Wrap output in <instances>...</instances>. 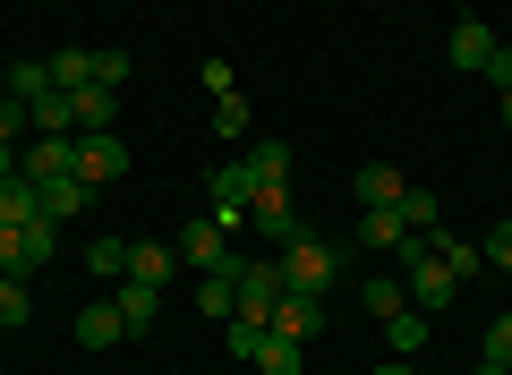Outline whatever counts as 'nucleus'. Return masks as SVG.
Listing matches in <instances>:
<instances>
[{
  "label": "nucleus",
  "mask_w": 512,
  "mask_h": 375,
  "mask_svg": "<svg viewBox=\"0 0 512 375\" xmlns=\"http://www.w3.org/2000/svg\"><path fill=\"white\" fill-rule=\"evenodd\" d=\"M86 265L103 273V282H120V273H128V239H94V248H86Z\"/></svg>",
  "instance_id": "27"
},
{
  "label": "nucleus",
  "mask_w": 512,
  "mask_h": 375,
  "mask_svg": "<svg viewBox=\"0 0 512 375\" xmlns=\"http://www.w3.org/2000/svg\"><path fill=\"white\" fill-rule=\"evenodd\" d=\"M274 299H282V265L274 256H248V265H239V316L274 324Z\"/></svg>",
  "instance_id": "4"
},
{
  "label": "nucleus",
  "mask_w": 512,
  "mask_h": 375,
  "mask_svg": "<svg viewBox=\"0 0 512 375\" xmlns=\"http://www.w3.org/2000/svg\"><path fill=\"white\" fill-rule=\"evenodd\" d=\"M427 248H436V256H444V265H453V273H461V282H470V273H478V265H487V256H478V248H470V239H453V231H436V239H427Z\"/></svg>",
  "instance_id": "24"
},
{
  "label": "nucleus",
  "mask_w": 512,
  "mask_h": 375,
  "mask_svg": "<svg viewBox=\"0 0 512 375\" xmlns=\"http://www.w3.org/2000/svg\"><path fill=\"white\" fill-rule=\"evenodd\" d=\"M26 137V103H18V94H0V145H18Z\"/></svg>",
  "instance_id": "31"
},
{
  "label": "nucleus",
  "mask_w": 512,
  "mask_h": 375,
  "mask_svg": "<svg viewBox=\"0 0 512 375\" xmlns=\"http://www.w3.org/2000/svg\"><path fill=\"white\" fill-rule=\"evenodd\" d=\"M359 299H367V316H402V307H410V282H402V273H367Z\"/></svg>",
  "instance_id": "18"
},
{
  "label": "nucleus",
  "mask_w": 512,
  "mask_h": 375,
  "mask_svg": "<svg viewBox=\"0 0 512 375\" xmlns=\"http://www.w3.org/2000/svg\"><path fill=\"white\" fill-rule=\"evenodd\" d=\"M402 239H410L402 205H367V214H359V248L367 256H402Z\"/></svg>",
  "instance_id": "10"
},
{
  "label": "nucleus",
  "mask_w": 512,
  "mask_h": 375,
  "mask_svg": "<svg viewBox=\"0 0 512 375\" xmlns=\"http://www.w3.org/2000/svg\"><path fill=\"white\" fill-rule=\"evenodd\" d=\"M274 265H282V290H308V299H325L333 273H342V256H333V239H316V231H308V239H291Z\"/></svg>",
  "instance_id": "1"
},
{
  "label": "nucleus",
  "mask_w": 512,
  "mask_h": 375,
  "mask_svg": "<svg viewBox=\"0 0 512 375\" xmlns=\"http://www.w3.org/2000/svg\"><path fill=\"white\" fill-rule=\"evenodd\" d=\"M171 273H180V248H163V239H128V282L171 290Z\"/></svg>",
  "instance_id": "14"
},
{
  "label": "nucleus",
  "mask_w": 512,
  "mask_h": 375,
  "mask_svg": "<svg viewBox=\"0 0 512 375\" xmlns=\"http://www.w3.org/2000/svg\"><path fill=\"white\" fill-rule=\"evenodd\" d=\"M197 77H205V94H239V69H231V60H205Z\"/></svg>",
  "instance_id": "32"
},
{
  "label": "nucleus",
  "mask_w": 512,
  "mask_h": 375,
  "mask_svg": "<svg viewBox=\"0 0 512 375\" xmlns=\"http://www.w3.org/2000/svg\"><path fill=\"white\" fill-rule=\"evenodd\" d=\"M504 375H512V358H504Z\"/></svg>",
  "instance_id": "42"
},
{
  "label": "nucleus",
  "mask_w": 512,
  "mask_h": 375,
  "mask_svg": "<svg viewBox=\"0 0 512 375\" xmlns=\"http://www.w3.org/2000/svg\"><path fill=\"white\" fill-rule=\"evenodd\" d=\"M248 367H256V375H299V341H291V333H265Z\"/></svg>",
  "instance_id": "20"
},
{
  "label": "nucleus",
  "mask_w": 512,
  "mask_h": 375,
  "mask_svg": "<svg viewBox=\"0 0 512 375\" xmlns=\"http://www.w3.org/2000/svg\"><path fill=\"white\" fill-rule=\"evenodd\" d=\"M487 77H495V94H512V43H495V60H487Z\"/></svg>",
  "instance_id": "37"
},
{
  "label": "nucleus",
  "mask_w": 512,
  "mask_h": 375,
  "mask_svg": "<svg viewBox=\"0 0 512 375\" xmlns=\"http://www.w3.org/2000/svg\"><path fill=\"white\" fill-rule=\"evenodd\" d=\"M94 86L120 94V86H128V52H94Z\"/></svg>",
  "instance_id": "30"
},
{
  "label": "nucleus",
  "mask_w": 512,
  "mask_h": 375,
  "mask_svg": "<svg viewBox=\"0 0 512 375\" xmlns=\"http://www.w3.org/2000/svg\"><path fill=\"white\" fill-rule=\"evenodd\" d=\"M69 103H77V128H111V120H120V94H111V86H77Z\"/></svg>",
  "instance_id": "21"
},
{
  "label": "nucleus",
  "mask_w": 512,
  "mask_h": 375,
  "mask_svg": "<svg viewBox=\"0 0 512 375\" xmlns=\"http://www.w3.org/2000/svg\"><path fill=\"white\" fill-rule=\"evenodd\" d=\"M504 128H512V94H504Z\"/></svg>",
  "instance_id": "41"
},
{
  "label": "nucleus",
  "mask_w": 512,
  "mask_h": 375,
  "mask_svg": "<svg viewBox=\"0 0 512 375\" xmlns=\"http://www.w3.org/2000/svg\"><path fill=\"white\" fill-rule=\"evenodd\" d=\"M0 273H18V282L35 273V256H26V231H0Z\"/></svg>",
  "instance_id": "29"
},
{
  "label": "nucleus",
  "mask_w": 512,
  "mask_h": 375,
  "mask_svg": "<svg viewBox=\"0 0 512 375\" xmlns=\"http://www.w3.org/2000/svg\"><path fill=\"white\" fill-rule=\"evenodd\" d=\"M26 316H35L26 282H18V273H0V333H9V324H26Z\"/></svg>",
  "instance_id": "26"
},
{
  "label": "nucleus",
  "mask_w": 512,
  "mask_h": 375,
  "mask_svg": "<svg viewBox=\"0 0 512 375\" xmlns=\"http://www.w3.org/2000/svg\"><path fill=\"white\" fill-rule=\"evenodd\" d=\"M239 171H248L256 197H274V188H291V145H282V137H256L248 154H239Z\"/></svg>",
  "instance_id": "7"
},
{
  "label": "nucleus",
  "mask_w": 512,
  "mask_h": 375,
  "mask_svg": "<svg viewBox=\"0 0 512 375\" xmlns=\"http://www.w3.org/2000/svg\"><path fill=\"white\" fill-rule=\"evenodd\" d=\"M427 324H436V316H419V307L384 316V333H393V358H419V350H427Z\"/></svg>",
  "instance_id": "19"
},
{
  "label": "nucleus",
  "mask_w": 512,
  "mask_h": 375,
  "mask_svg": "<svg viewBox=\"0 0 512 375\" xmlns=\"http://www.w3.org/2000/svg\"><path fill=\"white\" fill-rule=\"evenodd\" d=\"M248 197H256V188H248V171H239V162H222V171L205 179V214H214L222 231H239V222H248Z\"/></svg>",
  "instance_id": "6"
},
{
  "label": "nucleus",
  "mask_w": 512,
  "mask_h": 375,
  "mask_svg": "<svg viewBox=\"0 0 512 375\" xmlns=\"http://www.w3.org/2000/svg\"><path fill=\"white\" fill-rule=\"evenodd\" d=\"M26 222H43L35 179H0V231H26Z\"/></svg>",
  "instance_id": "17"
},
{
  "label": "nucleus",
  "mask_w": 512,
  "mask_h": 375,
  "mask_svg": "<svg viewBox=\"0 0 512 375\" xmlns=\"http://www.w3.org/2000/svg\"><path fill=\"white\" fill-rule=\"evenodd\" d=\"M111 341H128V324H120V307H111V299H94V307H77V350H111Z\"/></svg>",
  "instance_id": "16"
},
{
  "label": "nucleus",
  "mask_w": 512,
  "mask_h": 375,
  "mask_svg": "<svg viewBox=\"0 0 512 375\" xmlns=\"http://www.w3.org/2000/svg\"><path fill=\"white\" fill-rule=\"evenodd\" d=\"M470 375H504V367H495V358H478V367H470Z\"/></svg>",
  "instance_id": "40"
},
{
  "label": "nucleus",
  "mask_w": 512,
  "mask_h": 375,
  "mask_svg": "<svg viewBox=\"0 0 512 375\" xmlns=\"http://www.w3.org/2000/svg\"><path fill=\"white\" fill-rule=\"evenodd\" d=\"M18 171H26V179H60V171H77V137H26V145H18Z\"/></svg>",
  "instance_id": "8"
},
{
  "label": "nucleus",
  "mask_w": 512,
  "mask_h": 375,
  "mask_svg": "<svg viewBox=\"0 0 512 375\" xmlns=\"http://www.w3.org/2000/svg\"><path fill=\"white\" fill-rule=\"evenodd\" d=\"M180 265H188V273H214V265H239V256H231V231H222L214 214H197V222H188V231H180Z\"/></svg>",
  "instance_id": "5"
},
{
  "label": "nucleus",
  "mask_w": 512,
  "mask_h": 375,
  "mask_svg": "<svg viewBox=\"0 0 512 375\" xmlns=\"http://www.w3.org/2000/svg\"><path fill=\"white\" fill-rule=\"evenodd\" d=\"M248 222H256V239L265 248H291V239H308V222H299V205H291V188H274V197H248Z\"/></svg>",
  "instance_id": "3"
},
{
  "label": "nucleus",
  "mask_w": 512,
  "mask_h": 375,
  "mask_svg": "<svg viewBox=\"0 0 512 375\" xmlns=\"http://www.w3.org/2000/svg\"><path fill=\"white\" fill-rule=\"evenodd\" d=\"M43 69H52V86H60V94L94 86V52H52V60H43Z\"/></svg>",
  "instance_id": "23"
},
{
  "label": "nucleus",
  "mask_w": 512,
  "mask_h": 375,
  "mask_svg": "<svg viewBox=\"0 0 512 375\" xmlns=\"http://www.w3.org/2000/svg\"><path fill=\"white\" fill-rule=\"evenodd\" d=\"M376 375H419V367H410V358H384V367Z\"/></svg>",
  "instance_id": "39"
},
{
  "label": "nucleus",
  "mask_w": 512,
  "mask_h": 375,
  "mask_svg": "<svg viewBox=\"0 0 512 375\" xmlns=\"http://www.w3.org/2000/svg\"><path fill=\"white\" fill-rule=\"evenodd\" d=\"M111 307H120L128 341H137V333H146L154 316H163V290H154V282H128V273H120V282H111Z\"/></svg>",
  "instance_id": "11"
},
{
  "label": "nucleus",
  "mask_w": 512,
  "mask_h": 375,
  "mask_svg": "<svg viewBox=\"0 0 512 375\" xmlns=\"http://www.w3.org/2000/svg\"><path fill=\"white\" fill-rule=\"evenodd\" d=\"M52 231L60 222H26V256H35V265H52Z\"/></svg>",
  "instance_id": "35"
},
{
  "label": "nucleus",
  "mask_w": 512,
  "mask_h": 375,
  "mask_svg": "<svg viewBox=\"0 0 512 375\" xmlns=\"http://www.w3.org/2000/svg\"><path fill=\"white\" fill-rule=\"evenodd\" d=\"M256 341H265V324H248V316H231V358H256Z\"/></svg>",
  "instance_id": "33"
},
{
  "label": "nucleus",
  "mask_w": 512,
  "mask_h": 375,
  "mask_svg": "<svg viewBox=\"0 0 512 375\" xmlns=\"http://www.w3.org/2000/svg\"><path fill=\"white\" fill-rule=\"evenodd\" d=\"M478 256H487V265H504V273H512V222H495V231H487V248H478Z\"/></svg>",
  "instance_id": "34"
},
{
  "label": "nucleus",
  "mask_w": 512,
  "mask_h": 375,
  "mask_svg": "<svg viewBox=\"0 0 512 375\" xmlns=\"http://www.w3.org/2000/svg\"><path fill=\"white\" fill-rule=\"evenodd\" d=\"M35 197H43V222H77L94 205V188L77 171H60V179H35Z\"/></svg>",
  "instance_id": "9"
},
{
  "label": "nucleus",
  "mask_w": 512,
  "mask_h": 375,
  "mask_svg": "<svg viewBox=\"0 0 512 375\" xmlns=\"http://www.w3.org/2000/svg\"><path fill=\"white\" fill-rule=\"evenodd\" d=\"M0 179H26V171H18V145H0Z\"/></svg>",
  "instance_id": "38"
},
{
  "label": "nucleus",
  "mask_w": 512,
  "mask_h": 375,
  "mask_svg": "<svg viewBox=\"0 0 512 375\" xmlns=\"http://www.w3.org/2000/svg\"><path fill=\"white\" fill-rule=\"evenodd\" d=\"M265 333H291V341L325 333V299H308V290H282V299H274V324H265Z\"/></svg>",
  "instance_id": "12"
},
{
  "label": "nucleus",
  "mask_w": 512,
  "mask_h": 375,
  "mask_svg": "<svg viewBox=\"0 0 512 375\" xmlns=\"http://www.w3.org/2000/svg\"><path fill=\"white\" fill-rule=\"evenodd\" d=\"M43 86H52V69H43V60H18V69H9V94H18V103H35Z\"/></svg>",
  "instance_id": "28"
},
{
  "label": "nucleus",
  "mask_w": 512,
  "mask_h": 375,
  "mask_svg": "<svg viewBox=\"0 0 512 375\" xmlns=\"http://www.w3.org/2000/svg\"><path fill=\"white\" fill-rule=\"evenodd\" d=\"M214 128H222V137H248V128H256L248 94H214Z\"/></svg>",
  "instance_id": "25"
},
{
  "label": "nucleus",
  "mask_w": 512,
  "mask_h": 375,
  "mask_svg": "<svg viewBox=\"0 0 512 375\" xmlns=\"http://www.w3.org/2000/svg\"><path fill=\"white\" fill-rule=\"evenodd\" d=\"M120 171H128L120 128H77V179H86V188H111Z\"/></svg>",
  "instance_id": "2"
},
{
  "label": "nucleus",
  "mask_w": 512,
  "mask_h": 375,
  "mask_svg": "<svg viewBox=\"0 0 512 375\" xmlns=\"http://www.w3.org/2000/svg\"><path fill=\"white\" fill-rule=\"evenodd\" d=\"M487 358H495V367L512 358V316H495V324H487Z\"/></svg>",
  "instance_id": "36"
},
{
  "label": "nucleus",
  "mask_w": 512,
  "mask_h": 375,
  "mask_svg": "<svg viewBox=\"0 0 512 375\" xmlns=\"http://www.w3.org/2000/svg\"><path fill=\"white\" fill-rule=\"evenodd\" d=\"M402 188H410V179L393 171V162H359V171H350V197H359V205H402Z\"/></svg>",
  "instance_id": "15"
},
{
  "label": "nucleus",
  "mask_w": 512,
  "mask_h": 375,
  "mask_svg": "<svg viewBox=\"0 0 512 375\" xmlns=\"http://www.w3.org/2000/svg\"><path fill=\"white\" fill-rule=\"evenodd\" d=\"M402 222H410L419 239H436V231H444V205L427 197V188H402Z\"/></svg>",
  "instance_id": "22"
},
{
  "label": "nucleus",
  "mask_w": 512,
  "mask_h": 375,
  "mask_svg": "<svg viewBox=\"0 0 512 375\" xmlns=\"http://www.w3.org/2000/svg\"><path fill=\"white\" fill-rule=\"evenodd\" d=\"M487 60H495V26L461 9V18H453V69H478V77H487Z\"/></svg>",
  "instance_id": "13"
}]
</instances>
